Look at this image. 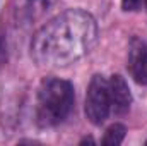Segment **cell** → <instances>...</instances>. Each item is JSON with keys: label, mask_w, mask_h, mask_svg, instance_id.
<instances>
[{"label": "cell", "mask_w": 147, "mask_h": 146, "mask_svg": "<svg viewBox=\"0 0 147 146\" xmlns=\"http://www.w3.org/2000/svg\"><path fill=\"white\" fill-rule=\"evenodd\" d=\"M74 105V88L63 79H46L39 88L38 120L41 126H55L67 119Z\"/></svg>", "instance_id": "obj_1"}, {"label": "cell", "mask_w": 147, "mask_h": 146, "mask_svg": "<svg viewBox=\"0 0 147 146\" xmlns=\"http://www.w3.org/2000/svg\"><path fill=\"white\" fill-rule=\"evenodd\" d=\"M111 110L110 93H108V81H105L101 76H94L89 83L87 95H86V115L87 119L99 126L108 119Z\"/></svg>", "instance_id": "obj_2"}, {"label": "cell", "mask_w": 147, "mask_h": 146, "mask_svg": "<svg viewBox=\"0 0 147 146\" xmlns=\"http://www.w3.org/2000/svg\"><path fill=\"white\" fill-rule=\"evenodd\" d=\"M128 71L135 79V83L147 84V45L140 38H134L130 41Z\"/></svg>", "instance_id": "obj_3"}, {"label": "cell", "mask_w": 147, "mask_h": 146, "mask_svg": "<svg viewBox=\"0 0 147 146\" xmlns=\"http://www.w3.org/2000/svg\"><path fill=\"white\" fill-rule=\"evenodd\" d=\"M108 93H110L111 108L115 110V113L121 115L130 108L132 95L121 76H111V79L108 81Z\"/></svg>", "instance_id": "obj_4"}, {"label": "cell", "mask_w": 147, "mask_h": 146, "mask_svg": "<svg viewBox=\"0 0 147 146\" xmlns=\"http://www.w3.org/2000/svg\"><path fill=\"white\" fill-rule=\"evenodd\" d=\"M125 126L123 124H113L106 129L105 138H103V145L105 146H118L121 145V141L125 139Z\"/></svg>", "instance_id": "obj_5"}, {"label": "cell", "mask_w": 147, "mask_h": 146, "mask_svg": "<svg viewBox=\"0 0 147 146\" xmlns=\"http://www.w3.org/2000/svg\"><path fill=\"white\" fill-rule=\"evenodd\" d=\"M121 5H123V9H125V10H135V9H139L140 0H123V2H121Z\"/></svg>", "instance_id": "obj_6"}, {"label": "cell", "mask_w": 147, "mask_h": 146, "mask_svg": "<svg viewBox=\"0 0 147 146\" xmlns=\"http://www.w3.org/2000/svg\"><path fill=\"white\" fill-rule=\"evenodd\" d=\"M3 57H5V46H3V41L0 38V62L3 60Z\"/></svg>", "instance_id": "obj_7"}, {"label": "cell", "mask_w": 147, "mask_h": 146, "mask_svg": "<svg viewBox=\"0 0 147 146\" xmlns=\"http://www.w3.org/2000/svg\"><path fill=\"white\" fill-rule=\"evenodd\" d=\"M146 7H147V0H146Z\"/></svg>", "instance_id": "obj_8"}]
</instances>
